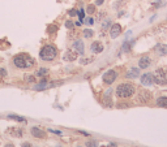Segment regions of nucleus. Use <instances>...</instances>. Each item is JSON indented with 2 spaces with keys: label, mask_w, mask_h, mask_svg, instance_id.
Instances as JSON below:
<instances>
[{
  "label": "nucleus",
  "mask_w": 167,
  "mask_h": 147,
  "mask_svg": "<svg viewBox=\"0 0 167 147\" xmlns=\"http://www.w3.org/2000/svg\"><path fill=\"white\" fill-rule=\"evenodd\" d=\"M77 57H79V53H77L74 49H68V51H65L63 56V60L64 61H74V60H77Z\"/></svg>",
  "instance_id": "1a4fd4ad"
},
{
  "label": "nucleus",
  "mask_w": 167,
  "mask_h": 147,
  "mask_svg": "<svg viewBox=\"0 0 167 147\" xmlns=\"http://www.w3.org/2000/svg\"><path fill=\"white\" fill-rule=\"evenodd\" d=\"M150 64H151V59L149 56H143L138 60V68L140 69H146V68L150 66Z\"/></svg>",
  "instance_id": "9b49d317"
},
{
  "label": "nucleus",
  "mask_w": 167,
  "mask_h": 147,
  "mask_svg": "<svg viewBox=\"0 0 167 147\" xmlns=\"http://www.w3.org/2000/svg\"><path fill=\"white\" fill-rule=\"evenodd\" d=\"M153 77H154V82L157 85H161V86L167 85V69H165V68H158L154 72Z\"/></svg>",
  "instance_id": "20e7f679"
},
{
  "label": "nucleus",
  "mask_w": 167,
  "mask_h": 147,
  "mask_svg": "<svg viewBox=\"0 0 167 147\" xmlns=\"http://www.w3.org/2000/svg\"><path fill=\"white\" fill-rule=\"evenodd\" d=\"M154 83V77L151 73H145L141 76V85L144 86H151Z\"/></svg>",
  "instance_id": "9d476101"
},
{
  "label": "nucleus",
  "mask_w": 167,
  "mask_h": 147,
  "mask_svg": "<svg viewBox=\"0 0 167 147\" xmlns=\"http://www.w3.org/2000/svg\"><path fill=\"white\" fill-rule=\"evenodd\" d=\"M30 133H31V135H33V137H35V138H45V137H46V133H45V131L42 130L41 128H37V126L31 128Z\"/></svg>",
  "instance_id": "ddd939ff"
},
{
  "label": "nucleus",
  "mask_w": 167,
  "mask_h": 147,
  "mask_svg": "<svg viewBox=\"0 0 167 147\" xmlns=\"http://www.w3.org/2000/svg\"><path fill=\"white\" fill-rule=\"evenodd\" d=\"M77 14H79V18H80V22L82 24L84 20H85V10L84 9H80L79 12H77Z\"/></svg>",
  "instance_id": "a878e982"
},
{
  "label": "nucleus",
  "mask_w": 167,
  "mask_h": 147,
  "mask_svg": "<svg viewBox=\"0 0 167 147\" xmlns=\"http://www.w3.org/2000/svg\"><path fill=\"white\" fill-rule=\"evenodd\" d=\"M123 51H124V52H129V51H131V43L128 42V41L124 42V44H123Z\"/></svg>",
  "instance_id": "bb28decb"
},
{
  "label": "nucleus",
  "mask_w": 167,
  "mask_h": 147,
  "mask_svg": "<svg viewBox=\"0 0 167 147\" xmlns=\"http://www.w3.org/2000/svg\"><path fill=\"white\" fill-rule=\"evenodd\" d=\"M111 94H112V90L108 89L107 91L105 92V98H103V103L107 107H111L112 106V99H111Z\"/></svg>",
  "instance_id": "dca6fc26"
},
{
  "label": "nucleus",
  "mask_w": 167,
  "mask_h": 147,
  "mask_svg": "<svg viewBox=\"0 0 167 147\" xmlns=\"http://www.w3.org/2000/svg\"><path fill=\"white\" fill-rule=\"evenodd\" d=\"M138 76H140V69H138V68H131V69L125 73V77L127 78H131V80H133V78H137Z\"/></svg>",
  "instance_id": "4468645a"
},
{
  "label": "nucleus",
  "mask_w": 167,
  "mask_h": 147,
  "mask_svg": "<svg viewBox=\"0 0 167 147\" xmlns=\"http://www.w3.org/2000/svg\"><path fill=\"white\" fill-rule=\"evenodd\" d=\"M5 76H7V72H5V69L0 68V77H5Z\"/></svg>",
  "instance_id": "473e14b6"
},
{
  "label": "nucleus",
  "mask_w": 167,
  "mask_h": 147,
  "mask_svg": "<svg viewBox=\"0 0 167 147\" xmlns=\"http://www.w3.org/2000/svg\"><path fill=\"white\" fill-rule=\"evenodd\" d=\"M90 51L93 53H101L102 51H103V44H102L101 42H93L90 44Z\"/></svg>",
  "instance_id": "f8f14e48"
},
{
  "label": "nucleus",
  "mask_w": 167,
  "mask_h": 147,
  "mask_svg": "<svg viewBox=\"0 0 167 147\" xmlns=\"http://www.w3.org/2000/svg\"><path fill=\"white\" fill-rule=\"evenodd\" d=\"M82 24L88 25V26H90V25H93V24H94V18H93V17H88V18H85V20H84V22H82Z\"/></svg>",
  "instance_id": "cd10ccee"
},
{
  "label": "nucleus",
  "mask_w": 167,
  "mask_h": 147,
  "mask_svg": "<svg viewBox=\"0 0 167 147\" xmlns=\"http://www.w3.org/2000/svg\"><path fill=\"white\" fill-rule=\"evenodd\" d=\"M8 117L9 120H16V121H20V123H26V119H24V117H21V116H16V114H8Z\"/></svg>",
  "instance_id": "6ab92c4d"
},
{
  "label": "nucleus",
  "mask_w": 167,
  "mask_h": 147,
  "mask_svg": "<svg viewBox=\"0 0 167 147\" xmlns=\"http://www.w3.org/2000/svg\"><path fill=\"white\" fill-rule=\"evenodd\" d=\"M56 147H62V146H56Z\"/></svg>",
  "instance_id": "ea45409f"
},
{
  "label": "nucleus",
  "mask_w": 167,
  "mask_h": 147,
  "mask_svg": "<svg viewBox=\"0 0 167 147\" xmlns=\"http://www.w3.org/2000/svg\"><path fill=\"white\" fill-rule=\"evenodd\" d=\"M111 20L110 18H107V20H105L103 22H102V29H103V30H107L108 27H111Z\"/></svg>",
  "instance_id": "5701e85b"
},
{
  "label": "nucleus",
  "mask_w": 167,
  "mask_h": 147,
  "mask_svg": "<svg viewBox=\"0 0 167 147\" xmlns=\"http://www.w3.org/2000/svg\"><path fill=\"white\" fill-rule=\"evenodd\" d=\"M155 52H157L159 56L167 55V46L166 44H158L157 47H155Z\"/></svg>",
  "instance_id": "f3484780"
},
{
  "label": "nucleus",
  "mask_w": 167,
  "mask_h": 147,
  "mask_svg": "<svg viewBox=\"0 0 167 147\" xmlns=\"http://www.w3.org/2000/svg\"><path fill=\"white\" fill-rule=\"evenodd\" d=\"M136 92V87L132 83H128V82H124V83H120L118 87H116V96L120 99H128L131 96L134 95Z\"/></svg>",
  "instance_id": "f03ea898"
},
{
  "label": "nucleus",
  "mask_w": 167,
  "mask_h": 147,
  "mask_svg": "<svg viewBox=\"0 0 167 147\" xmlns=\"http://www.w3.org/2000/svg\"><path fill=\"white\" fill-rule=\"evenodd\" d=\"M58 56V48L54 44H46L41 48L39 51V57L43 61H52Z\"/></svg>",
  "instance_id": "7ed1b4c3"
},
{
  "label": "nucleus",
  "mask_w": 167,
  "mask_h": 147,
  "mask_svg": "<svg viewBox=\"0 0 167 147\" xmlns=\"http://www.w3.org/2000/svg\"><path fill=\"white\" fill-rule=\"evenodd\" d=\"M48 33L50 34H52V33H56V31H58V26H56V25H50L48 26Z\"/></svg>",
  "instance_id": "c85d7f7f"
},
{
  "label": "nucleus",
  "mask_w": 167,
  "mask_h": 147,
  "mask_svg": "<svg viewBox=\"0 0 167 147\" xmlns=\"http://www.w3.org/2000/svg\"><path fill=\"white\" fill-rule=\"evenodd\" d=\"M108 147H116V143H110Z\"/></svg>",
  "instance_id": "58836bf2"
},
{
  "label": "nucleus",
  "mask_w": 167,
  "mask_h": 147,
  "mask_svg": "<svg viewBox=\"0 0 167 147\" xmlns=\"http://www.w3.org/2000/svg\"><path fill=\"white\" fill-rule=\"evenodd\" d=\"M105 3V0H95V5H102Z\"/></svg>",
  "instance_id": "f704fd0d"
},
{
  "label": "nucleus",
  "mask_w": 167,
  "mask_h": 147,
  "mask_svg": "<svg viewBox=\"0 0 167 147\" xmlns=\"http://www.w3.org/2000/svg\"><path fill=\"white\" fill-rule=\"evenodd\" d=\"M150 99H151L150 91H148V90H140V91H138L137 102H140V103H148V102H150Z\"/></svg>",
  "instance_id": "423d86ee"
},
{
  "label": "nucleus",
  "mask_w": 167,
  "mask_h": 147,
  "mask_svg": "<svg viewBox=\"0 0 167 147\" xmlns=\"http://www.w3.org/2000/svg\"><path fill=\"white\" fill-rule=\"evenodd\" d=\"M48 131H50V133L58 134V135H62V134H63V133H62V131H60V130H52V129H48Z\"/></svg>",
  "instance_id": "2f4dec72"
},
{
  "label": "nucleus",
  "mask_w": 167,
  "mask_h": 147,
  "mask_svg": "<svg viewBox=\"0 0 167 147\" xmlns=\"http://www.w3.org/2000/svg\"><path fill=\"white\" fill-rule=\"evenodd\" d=\"M91 61H93V59H91V57H82V59L80 60V64H81V65H88V64H90Z\"/></svg>",
  "instance_id": "b1692460"
},
{
  "label": "nucleus",
  "mask_w": 167,
  "mask_h": 147,
  "mask_svg": "<svg viewBox=\"0 0 167 147\" xmlns=\"http://www.w3.org/2000/svg\"><path fill=\"white\" fill-rule=\"evenodd\" d=\"M21 147H31V143H29V142H24L22 145H21Z\"/></svg>",
  "instance_id": "c9c22d12"
},
{
  "label": "nucleus",
  "mask_w": 167,
  "mask_h": 147,
  "mask_svg": "<svg viewBox=\"0 0 167 147\" xmlns=\"http://www.w3.org/2000/svg\"><path fill=\"white\" fill-rule=\"evenodd\" d=\"M8 133L12 135V137H15V138H21L24 135V131L21 130L20 128H9Z\"/></svg>",
  "instance_id": "2eb2a0df"
},
{
  "label": "nucleus",
  "mask_w": 167,
  "mask_h": 147,
  "mask_svg": "<svg viewBox=\"0 0 167 147\" xmlns=\"http://www.w3.org/2000/svg\"><path fill=\"white\" fill-rule=\"evenodd\" d=\"M77 147H82V146H77Z\"/></svg>",
  "instance_id": "a19ab883"
},
{
  "label": "nucleus",
  "mask_w": 167,
  "mask_h": 147,
  "mask_svg": "<svg viewBox=\"0 0 167 147\" xmlns=\"http://www.w3.org/2000/svg\"><path fill=\"white\" fill-rule=\"evenodd\" d=\"M118 78V73H116V70H107L106 73L103 74V77H102V80L106 85H111L115 82V80Z\"/></svg>",
  "instance_id": "39448f33"
},
{
  "label": "nucleus",
  "mask_w": 167,
  "mask_h": 147,
  "mask_svg": "<svg viewBox=\"0 0 167 147\" xmlns=\"http://www.w3.org/2000/svg\"><path fill=\"white\" fill-rule=\"evenodd\" d=\"M95 5L94 4H89L88 5V8H86V12L89 13V14H93V13H95Z\"/></svg>",
  "instance_id": "393cba45"
},
{
  "label": "nucleus",
  "mask_w": 167,
  "mask_h": 147,
  "mask_svg": "<svg viewBox=\"0 0 167 147\" xmlns=\"http://www.w3.org/2000/svg\"><path fill=\"white\" fill-rule=\"evenodd\" d=\"M103 16H105V13H103V12H102V13H99V14H98V17H97V20L99 21V20L102 18V17H103Z\"/></svg>",
  "instance_id": "e433bc0d"
},
{
  "label": "nucleus",
  "mask_w": 167,
  "mask_h": 147,
  "mask_svg": "<svg viewBox=\"0 0 167 147\" xmlns=\"http://www.w3.org/2000/svg\"><path fill=\"white\" fill-rule=\"evenodd\" d=\"M47 74H48V69H46V68H41V69L37 70V76H39V77H45Z\"/></svg>",
  "instance_id": "4be33fe9"
},
{
  "label": "nucleus",
  "mask_w": 167,
  "mask_h": 147,
  "mask_svg": "<svg viewBox=\"0 0 167 147\" xmlns=\"http://www.w3.org/2000/svg\"><path fill=\"white\" fill-rule=\"evenodd\" d=\"M65 27H67V29H73V27H74L73 21H71V20L67 21V22H65Z\"/></svg>",
  "instance_id": "7c9ffc66"
},
{
  "label": "nucleus",
  "mask_w": 167,
  "mask_h": 147,
  "mask_svg": "<svg viewBox=\"0 0 167 147\" xmlns=\"http://www.w3.org/2000/svg\"><path fill=\"white\" fill-rule=\"evenodd\" d=\"M157 106L163 107V108H167V96H159V98L157 99Z\"/></svg>",
  "instance_id": "a211bd4d"
},
{
  "label": "nucleus",
  "mask_w": 167,
  "mask_h": 147,
  "mask_svg": "<svg viewBox=\"0 0 167 147\" xmlns=\"http://www.w3.org/2000/svg\"><path fill=\"white\" fill-rule=\"evenodd\" d=\"M5 147H15V146H13V143H7Z\"/></svg>",
  "instance_id": "4c0bfd02"
},
{
  "label": "nucleus",
  "mask_w": 167,
  "mask_h": 147,
  "mask_svg": "<svg viewBox=\"0 0 167 147\" xmlns=\"http://www.w3.org/2000/svg\"><path fill=\"white\" fill-rule=\"evenodd\" d=\"M85 146L86 147H98V142L97 141H88Z\"/></svg>",
  "instance_id": "c756f323"
},
{
  "label": "nucleus",
  "mask_w": 167,
  "mask_h": 147,
  "mask_svg": "<svg viewBox=\"0 0 167 147\" xmlns=\"http://www.w3.org/2000/svg\"><path fill=\"white\" fill-rule=\"evenodd\" d=\"M68 13H69V16H72V17H74V16H76V14H77V10H76V9H71V10H69Z\"/></svg>",
  "instance_id": "72a5a7b5"
},
{
  "label": "nucleus",
  "mask_w": 167,
  "mask_h": 147,
  "mask_svg": "<svg viewBox=\"0 0 167 147\" xmlns=\"http://www.w3.org/2000/svg\"><path fill=\"white\" fill-rule=\"evenodd\" d=\"M94 35V31L91 30V29H84V38H86V39H89V38H91Z\"/></svg>",
  "instance_id": "aec40b11"
},
{
  "label": "nucleus",
  "mask_w": 167,
  "mask_h": 147,
  "mask_svg": "<svg viewBox=\"0 0 167 147\" xmlns=\"http://www.w3.org/2000/svg\"><path fill=\"white\" fill-rule=\"evenodd\" d=\"M13 64L19 69H30L35 65V60L27 53H19L13 57Z\"/></svg>",
  "instance_id": "f257e3e1"
},
{
  "label": "nucleus",
  "mask_w": 167,
  "mask_h": 147,
  "mask_svg": "<svg viewBox=\"0 0 167 147\" xmlns=\"http://www.w3.org/2000/svg\"><path fill=\"white\" fill-rule=\"evenodd\" d=\"M24 80L27 82V83H35V77L34 76H31V74H25V77H24Z\"/></svg>",
  "instance_id": "412c9836"
},
{
  "label": "nucleus",
  "mask_w": 167,
  "mask_h": 147,
  "mask_svg": "<svg viewBox=\"0 0 167 147\" xmlns=\"http://www.w3.org/2000/svg\"><path fill=\"white\" fill-rule=\"evenodd\" d=\"M72 48H73L77 53H80V55H84V53H85V44H84V41H81V39H76V41L73 42V44H72Z\"/></svg>",
  "instance_id": "0eeeda50"
},
{
  "label": "nucleus",
  "mask_w": 167,
  "mask_h": 147,
  "mask_svg": "<svg viewBox=\"0 0 167 147\" xmlns=\"http://www.w3.org/2000/svg\"><path fill=\"white\" fill-rule=\"evenodd\" d=\"M120 34H122V26H120L119 24H112L111 27H110V37L112 39H115V38H118Z\"/></svg>",
  "instance_id": "6e6552de"
}]
</instances>
